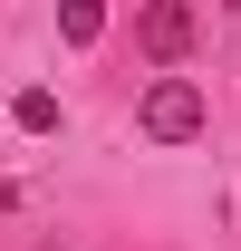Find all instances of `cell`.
<instances>
[{"label": "cell", "mask_w": 241, "mask_h": 251, "mask_svg": "<svg viewBox=\"0 0 241 251\" xmlns=\"http://www.w3.org/2000/svg\"><path fill=\"white\" fill-rule=\"evenodd\" d=\"M58 29L87 49V39H106V10H96V0H68V10H58Z\"/></svg>", "instance_id": "cell-4"}, {"label": "cell", "mask_w": 241, "mask_h": 251, "mask_svg": "<svg viewBox=\"0 0 241 251\" xmlns=\"http://www.w3.org/2000/svg\"><path fill=\"white\" fill-rule=\"evenodd\" d=\"M10 126H20V135H48V126H58V97H48V87H20V97H10Z\"/></svg>", "instance_id": "cell-3"}, {"label": "cell", "mask_w": 241, "mask_h": 251, "mask_svg": "<svg viewBox=\"0 0 241 251\" xmlns=\"http://www.w3.org/2000/svg\"><path fill=\"white\" fill-rule=\"evenodd\" d=\"M193 39H203V10H183V0H145V10H135V49H145V58L174 68Z\"/></svg>", "instance_id": "cell-2"}, {"label": "cell", "mask_w": 241, "mask_h": 251, "mask_svg": "<svg viewBox=\"0 0 241 251\" xmlns=\"http://www.w3.org/2000/svg\"><path fill=\"white\" fill-rule=\"evenodd\" d=\"M203 87H193V77H154L145 97H135V135H145V145H193V135H203Z\"/></svg>", "instance_id": "cell-1"}]
</instances>
